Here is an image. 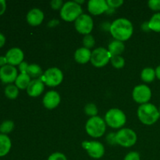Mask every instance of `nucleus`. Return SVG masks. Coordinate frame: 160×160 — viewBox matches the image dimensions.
Here are the masks:
<instances>
[{"label":"nucleus","instance_id":"obj_1","mask_svg":"<svg viewBox=\"0 0 160 160\" xmlns=\"http://www.w3.org/2000/svg\"><path fill=\"white\" fill-rule=\"evenodd\" d=\"M134 31L133 24L128 19L118 18L110 25L109 32L115 40L125 42L131 38Z\"/></svg>","mask_w":160,"mask_h":160},{"label":"nucleus","instance_id":"obj_2","mask_svg":"<svg viewBox=\"0 0 160 160\" xmlns=\"http://www.w3.org/2000/svg\"><path fill=\"white\" fill-rule=\"evenodd\" d=\"M137 114L140 121L148 126L156 123L160 117L159 109L149 102L141 105L138 109Z\"/></svg>","mask_w":160,"mask_h":160},{"label":"nucleus","instance_id":"obj_3","mask_svg":"<svg viewBox=\"0 0 160 160\" xmlns=\"http://www.w3.org/2000/svg\"><path fill=\"white\" fill-rule=\"evenodd\" d=\"M106 130V123L102 117H93L88 119L85 124V131L92 138H100L104 135Z\"/></svg>","mask_w":160,"mask_h":160},{"label":"nucleus","instance_id":"obj_4","mask_svg":"<svg viewBox=\"0 0 160 160\" xmlns=\"http://www.w3.org/2000/svg\"><path fill=\"white\" fill-rule=\"evenodd\" d=\"M83 12L81 5L75 1H69L63 4L60 9V17L67 22L75 21Z\"/></svg>","mask_w":160,"mask_h":160},{"label":"nucleus","instance_id":"obj_5","mask_svg":"<svg viewBox=\"0 0 160 160\" xmlns=\"http://www.w3.org/2000/svg\"><path fill=\"white\" fill-rule=\"evenodd\" d=\"M104 120L106 125L114 129H118L126 123L127 117L121 109L113 108L107 111Z\"/></svg>","mask_w":160,"mask_h":160},{"label":"nucleus","instance_id":"obj_6","mask_svg":"<svg viewBox=\"0 0 160 160\" xmlns=\"http://www.w3.org/2000/svg\"><path fill=\"white\" fill-rule=\"evenodd\" d=\"M40 79L47 86L56 87L59 85L63 81V73L60 69L57 67H51L44 72Z\"/></svg>","mask_w":160,"mask_h":160},{"label":"nucleus","instance_id":"obj_7","mask_svg":"<svg viewBox=\"0 0 160 160\" xmlns=\"http://www.w3.org/2000/svg\"><path fill=\"white\" fill-rule=\"evenodd\" d=\"M137 134L130 128H122L116 133L117 144L124 148H130L137 142Z\"/></svg>","mask_w":160,"mask_h":160},{"label":"nucleus","instance_id":"obj_8","mask_svg":"<svg viewBox=\"0 0 160 160\" xmlns=\"http://www.w3.org/2000/svg\"><path fill=\"white\" fill-rule=\"evenodd\" d=\"M112 56L109 52L108 49H106L103 47L95 48L92 52V57L91 61L92 65L95 67H103L108 64L110 61Z\"/></svg>","mask_w":160,"mask_h":160},{"label":"nucleus","instance_id":"obj_9","mask_svg":"<svg viewBox=\"0 0 160 160\" xmlns=\"http://www.w3.org/2000/svg\"><path fill=\"white\" fill-rule=\"evenodd\" d=\"M75 29L78 33L84 35L90 34L94 28V22L92 17L83 13L74 21Z\"/></svg>","mask_w":160,"mask_h":160},{"label":"nucleus","instance_id":"obj_10","mask_svg":"<svg viewBox=\"0 0 160 160\" xmlns=\"http://www.w3.org/2000/svg\"><path fill=\"white\" fill-rule=\"evenodd\" d=\"M83 148L86 150L89 156L93 159H101L105 154V147L97 141H84L82 142Z\"/></svg>","mask_w":160,"mask_h":160},{"label":"nucleus","instance_id":"obj_11","mask_svg":"<svg viewBox=\"0 0 160 160\" xmlns=\"http://www.w3.org/2000/svg\"><path fill=\"white\" fill-rule=\"evenodd\" d=\"M132 97L136 102L141 105L148 103L152 98V91L146 84H138L134 88Z\"/></svg>","mask_w":160,"mask_h":160},{"label":"nucleus","instance_id":"obj_12","mask_svg":"<svg viewBox=\"0 0 160 160\" xmlns=\"http://www.w3.org/2000/svg\"><path fill=\"white\" fill-rule=\"evenodd\" d=\"M17 76L18 72L13 66L7 64L0 68V80L3 84H12V83L15 82Z\"/></svg>","mask_w":160,"mask_h":160},{"label":"nucleus","instance_id":"obj_13","mask_svg":"<svg viewBox=\"0 0 160 160\" xmlns=\"http://www.w3.org/2000/svg\"><path fill=\"white\" fill-rule=\"evenodd\" d=\"M6 57L9 65L19 66L24 59V53L20 48H12L6 52Z\"/></svg>","mask_w":160,"mask_h":160},{"label":"nucleus","instance_id":"obj_14","mask_svg":"<svg viewBox=\"0 0 160 160\" xmlns=\"http://www.w3.org/2000/svg\"><path fill=\"white\" fill-rule=\"evenodd\" d=\"M109 8L106 0H90L88 2L89 12L95 16L101 15L103 12H107Z\"/></svg>","mask_w":160,"mask_h":160},{"label":"nucleus","instance_id":"obj_15","mask_svg":"<svg viewBox=\"0 0 160 160\" xmlns=\"http://www.w3.org/2000/svg\"><path fill=\"white\" fill-rule=\"evenodd\" d=\"M61 101L59 94L56 91H49L43 97V106L48 109H53L57 107Z\"/></svg>","mask_w":160,"mask_h":160},{"label":"nucleus","instance_id":"obj_16","mask_svg":"<svg viewBox=\"0 0 160 160\" xmlns=\"http://www.w3.org/2000/svg\"><path fill=\"white\" fill-rule=\"evenodd\" d=\"M44 18H45L44 12L38 8L31 9L27 14V21L32 27L40 25L43 22Z\"/></svg>","mask_w":160,"mask_h":160},{"label":"nucleus","instance_id":"obj_17","mask_svg":"<svg viewBox=\"0 0 160 160\" xmlns=\"http://www.w3.org/2000/svg\"><path fill=\"white\" fill-rule=\"evenodd\" d=\"M45 90V84L39 79H34L31 81L27 88V92L31 97H38L42 94Z\"/></svg>","mask_w":160,"mask_h":160},{"label":"nucleus","instance_id":"obj_18","mask_svg":"<svg viewBox=\"0 0 160 160\" xmlns=\"http://www.w3.org/2000/svg\"><path fill=\"white\" fill-rule=\"evenodd\" d=\"M92 52L90 49L81 47L78 48L74 52V59L77 62L80 64H85L91 61Z\"/></svg>","mask_w":160,"mask_h":160},{"label":"nucleus","instance_id":"obj_19","mask_svg":"<svg viewBox=\"0 0 160 160\" xmlns=\"http://www.w3.org/2000/svg\"><path fill=\"white\" fill-rule=\"evenodd\" d=\"M125 45L123 42L118 40H113L109 43L108 46V51L112 56H120L124 52Z\"/></svg>","mask_w":160,"mask_h":160},{"label":"nucleus","instance_id":"obj_20","mask_svg":"<svg viewBox=\"0 0 160 160\" xmlns=\"http://www.w3.org/2000/svg\"><path fill=\"white\" fill-rule=\"evenodd\" d=\"M12 147L10 138L6 134H0V157L6 156Z\"/></svg>","mask_w":160,"mask_h":160},{"label":"nucleus","instance_id":"obj_21","mask_svg":"<svg viewBox=\"0 0 160 160\" xmlns=\"http://www.w3.org/2000/svg\"><path fill=\"white\" fill-rule=\"evenodd\" d=\"M31 81V78L28 73H20L15 81V85L19 89L23 90V89L28 88Z\"/></svg>","mask_w":160,"mask_h":160},{"label":"nucleus","instance_id":"obj_22","mask_svg":"<svg viewBox=\"0 0 160 160\" xmlns=\"http://www.w3.org/2000/svg\"><path fill=\"white\" fill-rule=\"evenodd\" d=\"M156 78V70L152 67H145L141 73V79L145 83H152Z\"/></svg>","mask_w":160,"mask_h":160},{"label":"nucleus","instance_id":"obj_23","mask_svg":"<svg viewBox=\"0 0 160 160\" xmlns=\"http://www.w3.org/2000/svg\"><path fill=\"white\" fill-rule=\"evenodd\" d=\"M27 73L30 76L31 78H34V79H39L41 78V77L43 75V71H42V69L41 68V67L38 64L33 63L30 64L28 66V71Z\"/></svg>","mask_w":160,"mask_h":160},{"label":"nucleus","instance_id":"obj_24","mask_svg":"<svg viewBox=\"0 0 160 160\" xmlns=\"http://www.w3.org/2000/svg\"><path fill=\"white\" fill-rule=\"evenodd\" d=\"M148 26L151 31L160 33V12L153 14L148 21Z\"/></svg>","mask_w":160,"mask_h":160},{"label":"nucleus","instance_id":"obj_25","mask_svg":"<svg viewBox=\"0 0 160 160\" xmlns=\"http://www.w3.org/2000/svg\"><path fill=\"white\" fill-rule=\"evenodd\" d=\"M5 95L9 99H15L19 95V88L15 84H8L5 88Z\"/></svg>","mask_w":160,"mask_h":160},{"label":"nucleus","instance_id":"obj_26","mask_svg":"<svg viewBox=\"0 0 160 160\" xmlns=\"http://www.w3.org/2000/svg\"><path fill=\"white\" fill-rule=\"evenodd\" d=\"M14 123L12 120H5L0 124V134H6L12 132L14 129Z\"/></svg>","mask_w":160,"mask_h":160},{"label":"nucleus","instance_id":"obj_27","mask_svg":"<svg viewBox=\"0 0 160 160\" xmlns=\"http://www.w3.org/2000/svg\"><path fill=\"white\" fill-rule=\"evenodd\" d=\"M110 62L112 63V67H115L116 69H121L125 65V59L121 56H112Z\"/></svg>","mask_w":160,"mask_h":160},{"label":"nucleus","instance_id":"obj_28","mask_svg":"<svg viewBox=\"0 0 160 160\" xmlns=\"http://www.w3.org/2000/svg\"><path fill=\"white\" fill-rule=\"evenodd\" d=\"M98 112V108H97L96 105L94 104V103H88L84 106V112L86 113V115L89 116V117H96Z\"/></svg>","mask_w":160,"mask_h":160},{"label":"nucleus","instance_id":"obj_29","mask_svg":"<svg viewBox=\"0 0 160 160\" xmlns=\"http://www.w3.org/2000/svg\"><path fill=\"white\" fill-rule=\"evenodd\" d=\"M95 44V41L93 36L91 35V34L84 35V38H83V45H84V48H88V49H91L92 48H93Z\"/></svg>","mask_w":160,"mask_h":160},{"label":"nucleus","instance_id":"obj_30","mask_svg":"<svg viewBox=\"0 0 160 160\" xmlns=\"http://www.w3.org/2000/svg\"><path fill=\"white\" fill-rule=\"evenodd\" d=\"M48 160H68L67 156L62 152H54L48 156Z\"/></svg>","mask_w":160,"mask_h":160},{"label":"nucleus","instance_id":"obj_31","mask_svg":"<svg viewBox=\"0 0 160 160\" xmlns=\"http://www.w3.org/2000/svg\"><path fill=\"white\" fill-rule=\"evenodd\" d=\"M148 6L152 10L159 11L160 10V0H150L148 2Z\"/></svg>","mask_w":160,"mask_h":160},{"label":"nucleus","instance_id":"obj_32","mask_svg":"<svg viewBox=\"0 0 160 160\" xmlns=\"http://www.w3.org/2000/svg\"><path fill=\"white\" fill-rule=\"evenodd\" d=\"M106 2H107L109 7L112 8V9L119 8L123 4V0H107Z\"/></svg>","mask_w":160,"mask_h":160},{"label":"nucleus","instance_id":"obj_33","mask_svg":"<svg viewBox=\"0 0 160 160\" xmlns=\"http://www.w3.org/2000/svg\"><path fill=\"white\" fill-rule=\"evenodd\" d=\"M123 160H141L140 154L138 152H130L126 155Z\"/></svg>","mask_w":160,"mask_h":160},{"label":"nucleus","instance_id":"obj_34","mask_svg":"<svg viewBox=\"0 0 160 160\" xmlns=\"http://www.w3.org/2000/svg\"><path fill=\"white\" fill-rule=\"evenodd\" d=\"M63 4L64 3L62 0H52V1H51V2H50L51 7L53 9H56V10L62 9Z\"/></svg>","mask_w":160,"mask_h":160},{"label":"nucleus","instance_id":"obj_35","mask_svg":"<svg viewBox=\"0 0 160 160\" xmlns=\"http://www.w3.org/2000/svg\"><path fill=\"white\" fill-rule=\"evenodd\" d=\"M106 141L109 145H117V140H116V133H109L106 137Z\"/></svg>","mask_w":160,"mask_h":160},{"label":"nucleus","instance_id":"obj_36","mask_svg":"<svg viewBox=\"0 0 160 160\" xmlns=\"http://www.w3.org/2000/svg\"><path fill=\"white\" fill-rule=\"evenodd\" d=\"M29 64L27 62L23 61L22 62L20 65L18 66L19 67V70H20V73H27V71H28V68Z\"/></svg>","mask_w":160,"mask_h":160},{"label":"nucleus","instance_id":"obj_37","mask_svg":"<svg viewBox=\"0 0 160 160\" xmlns=\"http://www.w3.org/2000/svg\"><path fill=\"white\" fill-rule=\"evenodd\" d=\"M6 9V2L5 0H0V16L2 15Z\"/></svg>","mask_w":160,"mask_h":160},{"label":"nucleus","instance_id":"obj_38","mask_svg":"<svg viewBox=\"0 0 160 160\" xmlns=\"http://www.w3.org/2000/svg\"><path fill=\"white\" fill-rule=\"evenodd\" d=\"M59 24V20H56V19H52V20H50L48 23V26L49 28H55V27L58 26Z\"/></svg>","mask_w":160,"mask_h":160},{"label":"nucleus","instance_id":"obj_39","mask_svg":"<svg viewBox=\"0 0 160 160\" xmlns=\"http://www.w3.org/2000/svg\"><path fill=\"white\" fill-rule=\"evenodd\" d=\"M8 64L7 62V59H6V56H0V68L2 67H5Z\"/></svg>","mask_w":160,"mask_h":160},{"label":"nucleus","instance_id":"obj_40","mask_svg":"<svg viewBox=\"0 0 160 160\" xmlns=\"http://www.w3.org/2000/svg\"><path fill=\"white\" fill-rule=\"evenodd\" d=\"M142 31H145V32H148V31H151L149 28V26H148V22H144V23H142Z\"/></svg>","mask_w":160,"mask_h":160},{"label":"nucleus","instance_id":"obj_41","mask_svg":"<svg viewBox=\"0 0 160 160\" xmlns=\"http://www.w3.org/2000/svg\"><path fill=\"white\" fill-rule=\"evenodd\" d=\"M5 44H6V37L4 36V34L0 33V48L4 46Z\"/></svg>","mask_w":160,"mask_h":160},{"label":"nucleus","instance_id":"obj_42","mask_svg":"<svg viewBox=\"0 0 160 160\" xmlns=\"http://www.w3.org/2000/svg\"><path fill=\"white\" fill-rule=\"evenodd\" d=\"M156 78H157L160 81V65L158 66V67L156 68Z\"/></svg>","mask_w":160,"mask_h":160},{"label":"nucleus","instance_id":"obj_43","mask_svg":"<svg viewBox=\"0 0 160 160\" xmlns=\"http://www.w3.org/2000/svg\"><path fill=\"white\" fill-rule=\"evenodd\" d=\"M75 2H76L78 3V4H79V5L82 4V3L84 2V0H81V1H80V0H76V1H75Z\"/></svg>","mask_w":160,"mask_h":160},{"label":"nucleus","instance_id":"obj_44","mask_svg":"<svg viewBox=\"0 0 160 160\" xmlns=\"http://www.w3.org/2000/svg\"><path fill=\"white\" fill-rule=\"evenodd\" d=\"M159 115H160V107H159Z\"/></svg>","mask_w":160,"mask_h":160}]
</instances>
